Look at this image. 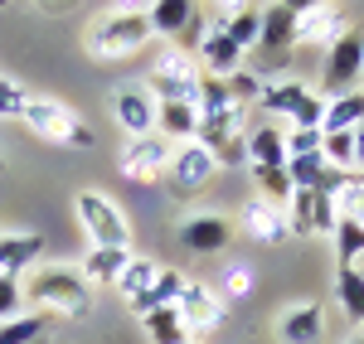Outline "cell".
Instances as JSON below:
<instances>
[{
    "label": "cell",
    "instance_id": "1",
    "mask_svg": "<svg viewBox=\"0 0 364 344\" xmlns=\"http://www.w3.org/2000/svg\"><path fill=\"white\" fill-rule=\"evenodd\" d=\"M156 39V29L146 20V10H112V15H97L83 34V49L102 63H117V58L136 54Z\"/></svg>",
    "mask_w": 364,
    "mask_h": 344
},
{
    "label": "cell",
    "instance_id": "2",
    "mask_svg": "<svg viewBox=\"0 0 364 344\" xmlns=\"http://www.w3.org/2000/svg\"><path fill=\"white\" fill-rule=\"evenodd\" d=\"M25 301H39V311H54V316H87L92 287L73 267H34L25 277Z\"/></svg>",
    "mask_w": 364,
    "mask_h": 344
},
{
    "label": "cell",
    "instance_id": "3",
    "mask_svg": "<svg viewBox=\"0 0 364 344\" xmlns=\"http://www.w3.org/2000/svg\"><path fill=\"white\" fill-rule=\"evenodd\" d=\"M20 121H25L39 141L73 145V150H87V145L97 141V136H92V126L78 121V112H73L68 102H58V97H29V107H25Z\"/></svg>",
    "mask_w": 364,
    "mask_h": 344
},
{
    "label": "cell",
    "instance_id": "4",
    "mask_svg": "<svg viewBox=\"0 0 364 344\" xmlns=\"http://www.w3.org/2000/svg\"><path fill=\"white\" fill-rule=\"evenodd\" d=\"M151 92L156 102H190L199 107V63L185 49H161L151 68Z\"/></svg>",
    "mask_w": 364,
    "mask_h": 344
},
{
    "label": "cell",
    "instance_id": "5",
    "mask_svg": "<svg viewBox=\"0 0 364 344\" xmlns=\"http://www.w3.org/2000/svg\"><path fill=\"white\" fill-rule=\"evenodd\" d=\"M78 218H83L92 248H132V223H127V213H122L107 194L83 189V194H78Z\"/></svg>",
    "mask_w": 364,
    "mask_h": 344
},
{
    "label": "cell",
    "instance_id": "6",
    "mask_svg": "<svg viewBox=\"0 0 364 344\" xmlns=\"http://www.w3.org/2000/svg\"><path fill=\"white\" fill-rule=\"evenodd\" d=\"M360 78H364V29L350 25L326 49V92L331 97H345V92H355Z\"/></svg>",
    "mask_w": 364,
    "mask_h": 344
},
{
    "label": "cell",
    "instance_id": "7",
    "mask_svg": "<svg viewBox=\"0 0 364 344\" xmlns=\"http://www.w3.org/2000/svg\"><path fill=\"white\" fill-rule=\"evenodd\" d=\"M166 174H170V189H175V194H199V189H209V184H214L219 160H214L199 141H185V145H175Z\"/></svg>",
    "mask_w": 364,
    "mask_h": 344
},
{
    "label": "cell",
    "instance_id": "8",
    "mask_svg": "<svg viewBox=\"0 0 364 344\" xmlns=\"http://www.w3.org/2000/svg\"><path fill=\"white\" fill-rule=\"evenodd\" d=\"M170 155H175V145H170L166 136H136V141L122 145L117 170L127 174V179H136V184H151L156 174L170 170Z\"/></svg>",
    "mask_w": 364,
    "mask_h": 344
},
{
    "label": "cell",
    "instance_id": "9",
    "mask_svg": "<svg viewBox=\"0 0 364 344\" xmlns=\"http://www.w3.org/2000/svg\"><path fill=\"white\" fill-rule=\"evenodd\" d=\"M345 15L340 5H296V34H291V49H331L340 34H345Z\"/></svg>",
    "mask_w": 364,
    "mask_h": 344
},
{
    "label": "cell",
    "instance_id": "10",
    "mask_svg": "<svg viewBox=\"0 0 364 344\" xmlns=\"http://www.w3.org/2000/svg\"><path fill=\"white\" fill-rule=\"evenodd\" d=\"M336 199L331 194H311V189H296L291 204H287V233H336Z\"/></svg>",
    "mask_w": 364,
    "mask_h": 344
},
{
    "label": "cell",
    "instance_id": "11",
    "mask_svg": "<svg viewBox=\"0 0 364 344\" xmlns=\"http://www.w3.org/2000/svg\"><path fill=\"white\" fill-rule=\"evenodd\" d=\"M175 311H180V320H185L190 335H204V330H219V325H224V301H219V291L204 287V282H185Z\"/></svg>",
    "mask_w": 364,
    "mask_h": 344
},
{
    "label": "cell",
    "instance_id": "12",
    "mask_svg": "<svg viewBox=\"0 0 364 344\" xmlns=\"http://www.w3.org/2000/svg\"><path fill=\"white\" fill-rule=\"evenodd\" d=\"M180 243L199 253V257H219L228 243H233V228H228L224 213H185V223H180Z\"/></svg>",
    "mask_w": 364,
    "mask_h": 344
},
{
    "label": "cell",
    "instance_id": "13",
    "mask_svg": "<svg viewBox=\"0 0 364 344\" xmlns=\"http://www.w3.org/2000/svg\"><path fill=\"white\" fill-rule=\"evenodd\" d=\"M112 116L132 141H136V136H151V131H156V97H151L146 87H117L112 92Z\"/></svg>",
    "mask_w": 364,
    "mask_h": 344
},
{
    "label": "cell",
    "instance_id": "14",
    "mask_svg": "<svg viewBox=\"0 0 364 344\" xmlns=\"http://www.w3.org/2000/svg\"><path fill=\"white\" fill-rule=\"evenodd\" d=\"M195 54H199V73H209V78H233V73L243 68V49H238L219 25L204 29V39L195 44Z\"/></svg>",
    "mask_w": 364,
    "mask_h": 344
},
{
    "label": "cell",
    "instance_id": "15",
    "mask_svg": "<svg viewBox=\"0 0 364 344\" xmlns=\"http://www.w3.org/2000/svg\"><path fill=\"white\" fill-rule=\"evenodd\" d=\"M238 228L248 233L252 243H282V238H287V209H277V204L252 194V199L243 204V213H238Z\"/></svg>",
    "mask_w": 364,
    "mask_h": 344
},
{
    "label": "cell",
    "instance_id": "16",
    "mask_svg": "<svg viewBox=\"0 0 364 344\" xmlns=\"http://www.w3.org/2000/svg\"><path fill=\"white\" fill-rule=\"evenodd\" d=\"M44 257L39 233H0V277H25Z\"/></svg>",
    "mask_w": 364,
    "mask_h": 344
},
{
    "label": "cell",
    "instance_id": "17",
    "mask_svg": "<svg viewBox=\"0 0 364 344\" xmlns=\"http://www.w3.org/2000/svg\"><path fill=\"white\" fill-rule=\"evenodd\" d=\"M291 34H296V5H267L262 10V34H257V49L267 58H282L291 49Z\"/></svg>",
    "mask_w": 364,
    "mask_h": 344
},
{
    "label": "cell",
    "instance_id": "18",
    "mask_svg": "<svg viewBox=\"0 0 364 344\" xmlns=\"http://www.w3.org/2000/svg\"><path fill=\"white\" fill-rule=\"evenodd\" d=\"M277 335H282V344H321V335H326V311H321L316 301L291 306V311L277 320Z\"/></svg>",
    "mask_w": 364,
    "mask_h": 344
},
{
    "label": "cell",
    "instance_id": "19",
    "mask_svg": "<svg viewBox=\"0 0 364 344\" xmlns=\"http://www.w3.org/2000/svg\"><path fill=\"white\" fill-rule=\"evenodd\" d=\"M180 291H185V272H175V267H161V272H156V282L141 291V296H132L127 306H132L136 316H151V311H170V306L180 301Z\"/></svg>",
    "mask_w": 364,
    "mask_h": 344
},
{
    "label": "cell",
    "instance_id": "20",
    "mask_svg": "<svg viewBox=\"0 0 364 344\" xmlns=\"http://www.w3.org/2000/svg\"><path fill=\"white\" fill-rule=\"evenodd\" d=\"M146 20H151V29L156 34H185V29H195L199 34V10L190 5V0H156L151 10H146Z\"/></svg>",
    "mask_w": 364,
    "mask_h": 344
},
{
    "label": "cell",
    "instance_id": "21",
    "mask_svg": "<svg viewBox=\"0 0 364 344\" xmlns=\"http://www.w3.org/2000/svg\"><path fill=\"white\" fill-rule=\"evenodd\" d=\"M127 262H132V248H92L83 257V282L92 287H117L122 282V272H127Z\"/></svg>",
    "mask_w": 364,
    "mask_h": 344
},
{
    "label": "cell",
    "instance_id": "22",
    "mask_svg": "<svg viewBox=\"0 0 364 344\" xmlns=\"http://www.w3.org/2000/svg\"><path fill=\"white\" fill-rule=\"evenodd\" d=\"M156 131L166 141H195L199 107H190V102H156Z\"/></svg>",
    "mask_w": 364,
    "mask_h": 344
},
{
    "label": "cell",
    "instance_id": "23",
    "mask_svg": "<svg viewBox=\"0 0 364 344\" xmlns=\"http://www.w3.org/2000/svg\"><path fill=\"white\" fill-rule=\"evenodd\" d=\"M248 160L252 165H287V131H277L272 121L267 126H257V131H248Z\"/></svg>",
    "mask_w": 364,
    "mask_h": 344
},
{
    "label": "cell",
    "instance_id": "24",
    "mask_svg": "<svg viewBox=\"0 0 364 344\" xmlns=\"http://www.w3.org/2000/svg\"><path fill=\"white\" fill-rule=\"evenodd\" d=\"M360 126H364V92H360V87L326 102V121H321V131H360Z\"/></svg>",
    "mask_w": 364,
    "mask_h": 344
},
{
    "label": "cell",
    "instance_id": "25",
    "mask_svg": "<svg viewBox=\"0 0 364 344\" xmlns=\"http://www.w3.org/2000/svg\"><path fill=\"white\" fill-rule=\"evenodd\" d=\"M219 29H224L238 49H257V34H262V10H257V5H238V10H228L224 20H219Z\"/></svg>",
    "mask_w": 364,
    "mask_h": 344
},
{
    "label": "cell",
    "instance_id": "26",
    "mask_svg": "<svg viewBox=\"0 0 364 344\" xmlns=\"http://www.w3.org/2000/svg\"><path fill=\"white\" fill-rule=\"evenodd\" d=\"M336 301L355 325H364V272L360 267H340L336 272Z\"/></svg>",
    "mask_w": 364,
    "mask_h": 344
},
{
    "label": "cell",
    "instance_id": "27",
    "mask_svg": "<svg viewBox=\"0 0 364 344\" xmlns=\"http://www.w3.org/2000/svg\"><path fill=\"white\" fill-rule=\"evenodd\" d=\"M252 179H257V199L277 204V209H287L291 204V194H296V184H291V174H287V165H252Z\"/></svg>",
    "mask_w": 364,
    "mask_h": 344
},
{
    "label": "cell",
    "instance_id": "28",
    "mask_svg": "<svg viewBox=\"0 0 364 344\" xmlns=\"http://www.w3.org/2000/svg\"><path fill=\"white\" fill-rule=\"evenodd\" d=\"M146 325V340L151 344H190V330H185V320L180 311L170 306V311H151V316H141Z\"/></svg>",
    "mask_w": 364,
    "mask_h": 344
},
{
    "label": "cell",
    "instance_id": "29",
    "mask_svg": "<svg viewBox=\"0 0 364 344\" xmlns=\"http://www.w3.org/2000/svg\"><path fill=\"white\" fill-rule=\"evenodd\" d=\"M311 87H301V83H267L262 87V97H257V107L267 116H291L296 107H301V97H306Z\"/></svg>",
    "mask_w": 364,
    "mask_h": 344
},
{
    "label": "cell",
    "instance_id": "30",
    "mask_svg": "<svg viewBox=\"0 0 364 344\" xmlns=\"http://www.w3.org/2000/svg\"><path fill=\"white\" fill-rule=\"evenodd\" d=\"M49 340V316H15L0 325V344H44Z\"/></svg>",
    "mask_w": 364,
    "mask_h": 344
},
{
    "label": "cell",
    "instance_id": "31",
    "mask_svg": "<svg viewBox=\"0 0 364 344\" xmlns=\"http://www.w3.org/2000/svg\"><path fill=\"white\" fill-rule=\"evenodd\" d=\"M321 155H326V165H336V170H355V131H326V141H321Z\"/></svg>",
    "mask_w": 364,
    "mask_h": 344
},
{
    "label": "cell",
    "instance_id": "32",
    "mask_svg": "<svg viewBox=\"0 0 364 344\" xmlns=\"http://www.w3.org/2000/svg\"><path fill=\"white\" fill-rule=\"evenodd\" d=\"M331 238H336V257H340V267H355V257H364V228H360V223L340 218Z\"/></svg>",
    "mask_w": 364,
    "mask_h": 344
},
{
    "label": "cell",
    "instance_id": "33",
    "mask_svg": "<svg viewBox=\"0 0 364 344\" xmlns=\"http://www.w3.org/2000/svg\"><path fill=\"white\" fill-rule=\"evenodd\" d=\"M156 272H161V267H156L151 257H132V262H127V272H122V282H117V291L132 301V296H141V291L156 282Z\"/></svg>",
    "mask_w": 364,
    "mask_h": 344
},
{
    "label": "cell",
    "instance_id": "34",
    "mask_svg": "<svg viewBox=\"0 0 364 344\" xmlns=\"http://www.w3.org/2000/svg\"><path fill=\"white\" fill-rule=\"evenodd\" d=\"M25 107H29V92L15 83V78H5V73H0V121H20Z\"/></svg>",
    "mask_w": 364,
    "mask_h": 344
},
{
    "label": "cell",
    "instance_id": "35",
    "mask_svg": "<svg viewBox=\"0 0 364 344\" xmlns=\"http://www.w3.org/2000/svg\"><path fill=\"white\" fill-rule=\"evenodd\" d=\"M336 218H350V223L364 228V179H350L336 194Z\"/></svg>",
    "mask_w": 364,
    "mask_h": 344
},
{
    "label": "cell",
    "instance_id": "36",
    "mask_svg": "<svg viewBox=\"0 0 364 344\" xmlns=\"http://www.w3.org/2000/svg\"><path fill=\"white\" fill-rule=\"evenodd\" d=\"M321 121H326V97L321 92H306L301 107L291 112V131H321Z\"/></svg>",
    "mask_w": 364,
    "mask_h": 344
},
{
    "label": "cell",
    "instance_id": "37",
    "mask_svg": "<svg viewBox=\"0 0 364 344\" xmlns=\"http://www.w3.org/2000/svg\"><path fill=\"white\" fill-rule=\"evenodd\" d=\"M214 291H219V301H243L252 291V272L248 267H224V277H219Z\"/></svg>",
    "mask_w": 364,
    "mask_h": 344
},
{
    "label": "cell",
    "instance_id": "38",
    "mask_svg": "<svg viewBox=\"0 0 364 344\" xmlns=\"http://www.w3.org/2000/svg\"><path fill=\"white\" fill-rule=\"evenodd\" d=\"M262 78H257V73H252V68H238V73H233V78H228V92H233V102H238V107H248V102H257V97H262Z\"/></svg>",
    "mask_w": 364,
    "mask_h": 344
},
{
    "label": "cell",
    "instance_id": "39",
    "mask_svg": "<svg viewBox=\"0 0 364 344\" xmlns=\"http://www.w3.org/2000/svg\"><path fill=\"white\" fill-rule=\"evenodd\" d=\"M20 306H25V282L20 277H0V325L20 316Z\"/></svg>",
    "mask_w": 364,
    "mask_h": 344
},
{
    "label": "cell",
    "instance_id": "40",
    "mask_svg": "<svg viewBox=\"0 0 364 344\" xmlns=\"http://www.w3.org/2000/svg\"><path fill=\"white\" fill-rule=\"evenodd\" d=\"M326 141V131H287V160H296V155H316Z\"/></svg>",
    "mask_w": 364,
    "mask_h": 344
},
{
    "label": "cell",
    "instance_id": "41",
    "mask_svg": "<svg viewBox=\"0 0 364 344\" xmlns=\"http://www.w3.org/2000/svg\"><path fill=\"white\" fill-rule=\"evenodd\" d=\"M355 165H360V170H364V126H360V131H355Z\"/></svg>",
    "mask_w": 364,
    "mask_h": 344
},
{
    "label": "cell",
    "instance_id": "42",
    "mask_svg": "<svg viewBox=\"0 0 364 344\" xmlns=\"http://www.w3.org/2000/svg\"><path fill=\"white\" fill-rule=\"evenodd\" d=\"M350 344H364V335H355V340H350Z\"/></svg>",
    "mask_w": 364,
    "mask_h": 344
}]
</instances>
